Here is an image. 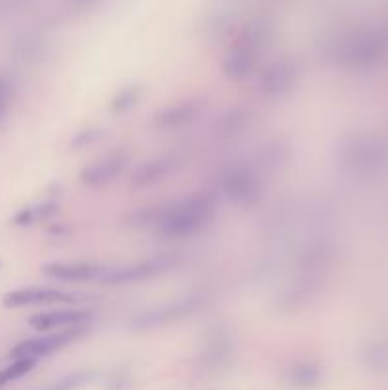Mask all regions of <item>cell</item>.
I'll use <instances>...</instances> for the list:
<instances>
[{"label":"cell","instance_id":"cell-15","mask_svg":"<svg viewBox=\"0 0 388 390\" xmlns=\"http://www.w3.org/2000/svg\"><path fill=\"white\" fill-rule=\"evenodd\" d=\"M34 366H36V360H33V358H14L10 366L0 371V389L10 384L11 381L25 377L27 373L33 371Z\"/></svg>","mask_w":388,"mask_h":390},{"label":"cell","instance_id":"cell-11","mask_svg":"<svg viewBox=\"0 0 388 390\" xmlns=\"http://www.w3.org/2000/svg\"><path fill=\"white\" fill-rule=\"evenodd\" d=\"M126 164H128V156L124 153H111L103 156L101 160L84 168L80 173V179L88 187H103V185L113 183L114 179L124 172Z\"/></svg>","mask_w":388,"mask_h":390},{"label":"cell","instance_id":"cell-8","mask_svg":"<svg viewBox=\"0 0 388 390\" xmlns=\"http://www.w3.org/2000/svg\"><path fill=\"white\" fill-rule=\"evenodd\" d=\"M76 295L57 289V287H21L6 293L2 303L8 309H23V307H39V304L76 303Z\"/></svg>","mask_w":388,"mask_h":390},{"label":"cell","instance_id":"cell-16","mask_svg":"<svg viewBox=\"0 0 388 390\" xmlns=\"http://www.w3.org/2000/svg\"><path fill=\"white\" fill-rule=\"evenodd\" d=\"M91 379H93L91 373L74 371L65 375V377L57 379V381H53V383L46 384V386H42V389L39 390H80L82 386H86V384L90 383Z\"/></svg>","mask_w":388,"mask_h":390},{"label":"cell","instance_id":"cell-6","mask_svg":"<svg viewBox=\"0 0 388 390\" xmlns=\"http://www.w3.org/2000/svg\"><path fill=\"white\" fill-rule=\"evenodd\" d=\"M173 265V259L170 255H160V257L139 261V263L126 265V267H108L107 274L103 276V284L108 286H124V284H137V282L148 280L170 269Z\"/></svg>","mask_w":388,"mask_h":390},{"label":"cell","instance_id":"cell-17","mask_svg":"<svg viewBox=\"0 0 388 390\" xmlns=\"http://www.w3.org/2000/svg\"><path fill=\"white\" fill-rule=\"evenodd\" d=\"M51 212V206H36V207H25L16 215L17 225H31L39 217H44L46 213Z\"/></svg>","mask_w":388,"mask_h":390},{"label":"cell","instance_id":"cell-9","mask_svg":"<svg viewBox=\"0 0 388 390\" xmlns=\"http://www.w3.org/2000/svg\"><path fill=\"white\" fill-rule=\"evenodd\" d=\"M108 267L101 263H88V261H61V263H50L44 267V272L53 280L71 282V284H78V282H93L103 280V276L107 274Z\"/></svg>","mask_w":388,"mask_h":390},{"label":"cell","instance_id":"cell-12","mask_svg":"<svg viewBox=\"0 0 388 390\" xmlns=\"http://www.w3.org/2000/svg\"><path fill=\"white\" fill-rule=\"evenodd\" d=\"M173 166H175V160L168 158V156H160V158H154V160L143 162L141 166H137V170L131 175V185L136 189H141V187L160 183L162 179L170 175Z\"/></svg>","mask_w":388,"mask_h":390},{"label":"cell","instance_id":"cell-1","mask_svg":"<svg viewBox=\"0 0 388 390\" xmlns=\"http://www.w3.org/2000/svg\"><path fill=\"white\" fill-rule=\"evenodd\" d=\"M215 207V198L208 193L187 195L153 212V223L165 238H190L210 227Z\"/></svg>","mask_w":388,"mask_h":390},{"label":"cell","instance_id":"cell-4","mask_svg":"<svg viewBox=\"0 0 388 390\" xmlns=\"http://www.w3.org/2000/svg\"><path fill=\"white\" fill-rule=\"evenodd\" d=\"M202 303L204 301L200 295H187V297L175 299V301H168L165 304L150 307L133 316L130 320V327L136 332H147V329L170 326V324H175V322L185 320L194 314L202 307Z\"/></svg>","mask_w":388,"mask_h":390},{"label":"cell","instance_id":"cell-18","mask_svg":"<svg viewBox=\"0 0 388 390\" xmlns=\"http://www.w3.org/2000/svg\"><path fill=\"white\" fill-rule=\"evenodd\" d=\"M11 93H14V90H11V84L8 82V78L0 76V120H2V116L6 115V111L10 107Z\"/></svg>","mask_w":388,"mask_h":390},{"label":"cell","instance_id":"cell-14","mask_svg":"<svg viewBox=\"0 0 388 390\" xmlns=\"http://www.w3.org/2000/svg\"><path fill=\"white\" fill-rule=\"evenodd\" d=\"M322 381V367L314 361H297L287 371V383L293 389H312Z\"/></svg>","mask_w":388,"mask_h":390},{"label":"cell","instance_id":"cell-13","mask_svg":"<svg viewBox=\"0 0 388 390\" xmlns=\"http://www.w3.org/2000/svg\"><path fill=\"white\" fill-rule=\"evenodd\" d=\"M200 107L196 103H175L165 107L160 115H156V126L162 130H175L190 124L198 116Z\"/></svg>","mask_w":388,"mask_h":390},{"label":"cell","instance_id":"cell-19","mask_svg":"<svg viewBox=\"0 0 388 390\" xmlns=\"http://www.w3.org/2000/svg\"><path fill=\"white\" fill-rule=\"evenodd\" d=\"M137 101V90L133 88H128L124 92L118 93V98L114 99V109L116 111H126L130 109L131 105Z\"/></svg>","mask_w":388,"mask_h":390},{"label":"cell","instance_id":"cell-2","mask_svg":"<svg viewBox=\"0 0 388 390\" xmlns=\"http://www.w3.org/2000/svg\"><path fill=\"white\" fill-rule=\"evenodd\" d=\"M217 185L225 198L236 206H251L262 195L261 175L255 168L244 162H236L223 168L217 178Z\"/></svg>","mask_w":388,"mask_h":390},{"label":"cell","instance_id":"cell-3","mask_svg":"<svg viewBox=\"0 0 388 390\" xmlns=\"http://www.w3.org/2000/svg\"><path fill=\"white\" fill-rule=\"evenodd\" d=\"M262 41H265V35L255 25L244 31L242 39L223 58V75L227 76L228 81L234 82L250 78L255 71L257 61H259V53H261V48L265 44Z\"/></svg>","mask_w":388,"mask_h":390},{"label":"cell","instance_id":"cell-7","mask_svg":"<svg viewBox=\"0 0 388 390\" xmlns=\"http://www.w3.org/2000/svg\"><path fill=\"white\" fill-rule=\"evenodd\" d=\"M299 82V67L293 59H276L262 71L259 88L270 99L284 98Z\"/></svg>","mask_w":388,"mask_h":390},{"label":"cell","instance_id":"cell-10","mask_svg":"<svg viewBox=\"0 0 388 390\" xmlns=\"http://www.w3.org/2000/svg\"><path fill=\"white\" fill-rule=\"evenodd\" d=\"M91 312L78 309H57L48 312H39L31 316L29 326L34 332H56V329H67V327L86 326L91 320Z\"/></svg>","mask_w":388,"mask_h":390},{"label":"cell","instance_id":"cell-5","mask_svg":"<svg viewBox=\"0 0 388 390\" xmlns=\"http://www.w3.org/2000/svg\"><path fill=\"white\" fill-rule=\"evenodd\" d=\"M86 335V326L67 327V329H56V332H48L40 337H33L23 341L17 347H14L10 352L11 358H46V356L53 354L57 350L65 349L68 344L76 343L80 337Z\"/></svg>","mask_w":388,"mask_h":390}]
</instances>
